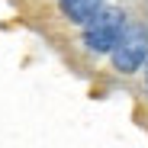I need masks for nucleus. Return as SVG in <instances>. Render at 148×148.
I'll use <instances>...</instances> for the list:
<instances>
[{
  "label": "nucleus",
  "instance_id": "1",
  "mask_svg": "<svg viewBox=\"0 0 148 148\" xmlns=\"http://www.w3.org/2000/svg\"><path fill=\"white\" fill-rule=\"evenodd\" d=\"M122 29H126V16H122V10H103L100 7L84 23V45L90 48V52H110Z\"/></svg>",
  "mask_w": 148,
  "mask_h": 148
},
{
  "label": "nucleus",
  "instance_id": "2",
  "mask_svg": "<svg viewBox=\"0 0 148 148\" xmlns=\"http://www.w3.org/2000/svg\"><path fill=\"white\" fill-rule=\"evenodd\" d=\"M110 55H113L116 71H122V74L138 71V64L148 58V29L145 26H126L119 32L116 45L110 48Z\"/></svg>",
  "mask_w": 148,
  "mask_h": 148
},
{
  "label": "nucleus",
  "instance_id": "3",
  "mask_svg": "<svg viewBox=\"0 0 148 148\" xmlns=\"http://www.w3.org/2000/svg\"><path fill=\"white\" fill-rule=\"evenodd\" d=\"M58 3H61V10H64L68 19H74V23H87L97 10L103 7V0H58Z\"/></svg>",
  "mask_w": 148,
  "mask_h": 148
}]
</instances>
